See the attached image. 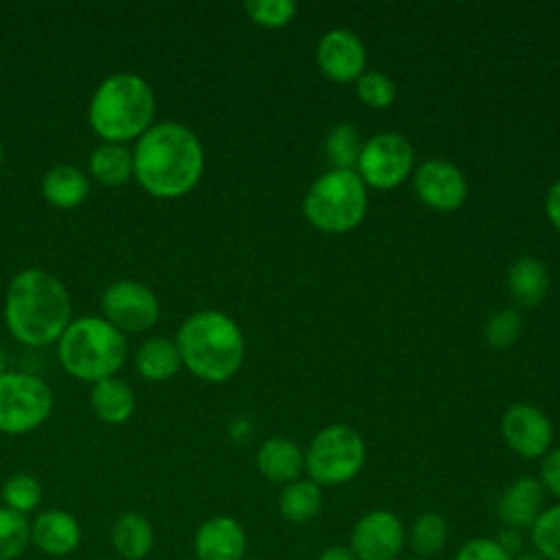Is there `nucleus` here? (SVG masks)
I'll use <instances>...</instances> for the list:
<instances>
[{
  "mask_svg": "<svg viewBox=\"0 0 560 560\" xmlns=\"http://www.w3.org/2000/svg\"><path fill=\"white\" fill-rule=\"evenodd\" d=\"M57 359L66 374L94 385L118 374L127 359V339L101 315H83L57 339Z\"/></svg>",
  "mask_w": 560,
  "mask_h": 560,
  "instance_id": "nucleus-5",
  "label": "nucleus"
},
{
  "mask_svg": "<svg viewBox=\"0 0 560 560\" xmlns=\"http://www.w3.org/2000/svg\"><path fill=\"white\" fill-rule=\"evenodd\" d=\"M317 66L337 83L357 81L365 72V48L352 31L332 28L317 44Z\"/></svg>",
  "mask_w": 560,
  "mask_h": 560,
  "instance_id": "nucleus-14",
  "label": "nucleus"
},
{
  "mask_svg": "<svg viewBox=\"0 0 560 560\" xmlns=\"http://www.w3.org/2000/svg\"><path fill=\"white\" fill-rule=\"evenodd\" d=\"M540 483L545 492L549 490L553 497L560 499V448H553L545 455L540 464Z\"/></svg>",
  "mask_w": 560,
  "mask_h": 560,
  "instance_id": "nucleus-35",
  "label": "nucleus"
},
{
  "mask_svg": "<svg viewBox=\"0 0 560 560\" xmlns=\"http://www.w3.org/2000/svg\"><path fill=\"white\" fill-rule=\"evenodd\" d=\"M521 335V315L514 308H503L494 313L486 326V339L492 348H510Z\"/></svg>",
  "mask_w": 560,
  "mask_h": 560,
  "instance_id": "nucleus-33",
  "label": "nucleus"
},
{
  "mask_svg": "<svg viewBox=\"0 0 560 560\" xmlns=\"http://www.w3.org/2000/svg\"><path fill=\"white\" fill-rule=\"evenodd\" d=\"M508 553L516 556L523 551V538H521V529H514V527H505L499 532V536L494 538Z\"/></svg>",
  "mask_w": 560,
  "mask_h": 560,
  "instance_id": "nucleus-36",
  "label": "nucleus"
},
{
  "mask_svg": "<svg viewBox=\"0 0 560 560\" xmlns=\"http://www.w3.org/2000/svg\"><path fill=\"white\" fill-rule=\"evenodd\" d=\"M258 472L273 483H291L304 470L302 448L287 438H269L256 453Z\"/></svg>",
  "mask_w": 560,
  "mask_h": 560,
  "instance_id": "nucleus-19",
  "label": "nucleus"
},
{
  "mask_svg": "<svg viewBox=\"0 0 560 560\" xmlns=\"http://www.w3.org/2000/svg\"><path fill=\"white\" fill-rule=\"evenodd\" d=\"M243 560H260V558H243Z\"/></svg>",
  "mask_w": 560,
  "mask_h": 560,
  "instance_id": "nucleus-42",
  "label": "nucleus"
},
{
  "mask_svg": "<svg viewBox=\"0 0 560 560\" xmlns=\"http://www.w3.org/2000/svg\"><path fill=\"white\" fill-rule=\"evenodd\" d=\"M514 560H545V558L538 556L536 551H521L514 556Z\"/></svg>",
  "mask_w": 560,
  "mask_h": 560,
  "instance_id": "nucleus-39",
  "label": "nucleus"
},
{
  "mask_svg": "<svg viewBox=\"0 0 560 560\" xmlns=\"http://www.w3.org/2000/svg\"><path fill=\"white\" fill-rule=\"evenodd\" d=\"M448 540V525L444 516L438 512H424L420 514L413 523L411 529L407 532V545L413 551V558L427 560L438 556Z\"/></svg>",
  "mask_w": 560,
  "mask_h": 560,
  "instance_id": "nucleus-26",
  "label": "nucleus"
},
{
  "mask_svg": "<svg viewBox=\"0 0 560 560\" xmlns=\"http://www.w3.org/2000/svg\"><path fill=\"white\" fill-rule=\"evenodd\" d=\"M317 560H357V558L348 545H330L317 556Z\"/></svg>",
  "mask_w": 560,
  "mask_h": 560,
  "instance_id": "nucleus-38",
  "label": "nucleus"
},
{
  "mask_svg": "<svg viewBox=\"0 0 560 560\" xmlns=\"http://www.w3.org/2000/svg\"><path fill=\"white\" fill-rule=\"evenodd\" d=\"M90 182L88 175L72 164H57L42 177L44 199L59 210H72L88 199Z\"/></svg>",
  "mask_w": 560,
  "mask_h": 560,
  "instance_id": "nucleus-21",
  "label": "nucleus"
},
{
  "mask_svg": "<svg viewBox=\"0 0 560 560\" xmlns=\"http://www.w3.org/2000/svg\"><path fill=\"white\" fill-rule=\"evenodd\" d=\"M70 322L72 298L57 276L26 267L9 280L4 293V326L15 341L28 348L57 343Z\"/></svg>",
  "mask_w": 560,
  "mask_h": 560,
  "instance_id": "nucleus-2",
  "label": "nucleus"
},
{
  "mask_svg": "<svg viewBox=\"0 0 560 560\" xmlns=\"http://www.w3.org/2000/svg\"><path fill=\"white\" fill-rule=\"evenodd\" d=\"M405 560H420V558H405Z\"/></svg>",
  "mask_w": 560,
  "mask_h": 560,
  "instance_id": "nucleus-43",
  "label": "nucleus"
},
{
  "mask_svg": "<svg viewBox=\"0 0 560 560\" xmlns=\"http://www.w3.org/2000/svg\"><path fill=\"white\" fill-rule=\"evenodd\" d=\"M2 158H4V147H2V140H0V166H2Z\"/></svg>",
  "mask_w": 560,
  "mask_h": 560,
  "instance_id": "nucleus-41",
  "label": "nucleus"
},
{
  "mask_svg": "<svg viewBox=\"0 0 560 560\" xmlns=\"http://www.w3.org/2000/svg\"><path fill=\"white\" fill-rule=\"evenodd\" d=\"M245 11L254 24L280 28L295 18L298 4L293 0H247Z\"/></svg>",
  "mask_w": 560,
  "mask_h": 560,
  "instance_id": "nucleus-31",
  "label": "nucleus"
},
{
  "mask_svg": "<svg viewBox=\"0 0 560 560\" xmlns=\"http://www.w3.org/2000/svg\"><path fill=\"white\" fill-rule=\"evenodd\" d=\"M2 505L28 516L33 514L42 503V483L31 472H13L7 477V481L0 488Z\"/></svg>",
  "mask_w": 560,
  "mask_h": 560,
  "instance_id": "nucleus-27",
  "label": "nucleus"
},
{
  "mask_svg": "<svg viewBox=\"0 0 560 560\" xmlns=\"http://www.w3.org/2000/svg\"><path fill=\"white\" fill-rule=\"evenodd\" d=\"M50 385L31 372L7 370L0 374V433L26 435L52 413Z\"/></svg>",
  "mask_w": 560,
  "mask_h": 560,
  "instance_id": "nucleus-8",
  "label": "nucleus"
},
{
  "mask_svg": "<svg viewBox=\"0 0 560 560\" xmlns=\"http://www.w3.org/2000/svg\"><path fill=\"white\" fill-rule=\"evenodd\" d=\"M192 551L197 560H243L247 551V534L234 516L217 514L197 527Z\"/></svg>",
  "mask_w": 560,
  "mask_h": 560,
  "instance_id": "nucleus-15",
  "label": "nucleus"
},
{
  "mask_svg": "<svg viewBox=\"0 0 560 560\" xmlns=\"http://www.w3.org/2000/svg\"><path fill=\"white\" fill-rule=\"evenodd\" d=\"M175 346L182 368L206 383H223L232 378L245 354V339L238 324L221 311H197L188 315L177 332Z\"/></svg>",
  "mask_w": 560,
  "mask_h": 560,
  "instance_id": "nucleus-3",
  "label": "nucleus"
},
{
  "mask_svg": "<svg viewBox=\"0 0 560 560\" xmlns=\"http://www.w3.org/2000/svg\"><path fill=\"white\" fill-rule=\"evenodd\" d=\"M368 210V192L357 171L332 168L313 182L304 197V214L313 228L328 234L354 230Z\"/></svg>",
  "mask_w": 560,
  "mask_h": 560,
  "instance_id": "nucleus-6",
  "label": "nucleus"
},
{
  "mask_svg": "<svg viewBox=\"0 0 560 560\" xmlns=\"http://www.w3.org/2000/svg\"><path fill=\"white\" fill-rule=\"evenodd\" d=\"M31 545L48 558H68L81 545V525L68 510H42L31 521Z\"/></svg>",
  "mask_w": 560,
  "mask_h": 560,
  "instance_id": "nucleus-16",
  "label": "nucleus"
},
{
  "mask_svg": "<svg viewBox=\"0 0 560 560\" xmlns=\"http://www.w3.org/2000/svg\"><path fill=\"white\" fill-rule=\"evenodd\" d=\"M357 94L368 107L385 109L396 98V85L387 74L378 70H368L357 79Z\"/></svg>",
  "mask_w": 560,
  "mask_h": 560,
  "instance_id": "nucleus-32",
  "label": "nucleus"
},
{
  "mask_svg": "<svg viewBox=\"0 0 560 560\" xmlns=\"http://www.w3.org/2000/svg\"><path fill=\"white\" fill-rule=\"evenodd\" d=\"M529 542L545 560H560V503L542 508L529 527Z\"/></svg>",
  "mask_w": 560,
  "mask_h": 560,
  "instance_id": "nucleus-29",
  "label": "nucleus"
},
{
  "mask_svg": "<svg viewBox=\"0 0 560 560\" xmlns=\"http://www.w3.org/2000/svg\"><path fill=\"white\" fill-rule=\"evenodd\" d=\"M101 317L122 335L144 332L160 319V300L147 284L120 278L103 289Z\"/></svg>",
  "mask_w": 560,
  "mask_h": 560,
  "instance_id": "nucleus-9",
  "label": "nucleus"
},
{
  "mask_svg": "<svg viewBox=\"0 0 560 560\" xmlns=\"http://www.w3.org/2000/svg\"><path fill=\"white\" fill-rule=\"evenodd\" d=\"M322 505H324L322 486H317L311 479H295L287 483L278 499L280 516L295 525H304L317 518L322 512Z\"/></svg>",
  "mask_w": 560,
  "mask_h": 560,
  "instance_id": "nucleus-24",
  "label": "nucleus"
},
{
  "mask_svg": "<svg viewBox=\"0 0 560 560\" xmlns=\"http://www.w3.org/2000/svg\"><path fill=\"white\" fill-rule=\"evenodd\" d=\"M545 488L536 477H521L512 481L497 501V514L505 527L529 529L542 512Z\"/></svg>",
  "mask_w": 560,
  "mask_h": 560,
  "instance_id": "nucleus-17",
  "label": "nucleus"
},
{
  "mask_svg": "<svg viewBox=\"0 0 560 560\" xmlns=\"http://www.w3.org/2000/svg\"><path fill=\"white\" fill-rule=\"evenodd\" d=\"M109 542L120 560H144L155 547V529L144 514L127 510L112 521Z\"/></svg>",
  "mask_w": 560,
  "mask_h": 560,
  "instance_id": "nucleus-18",
  "label": "nucleus"
},
{
  "mask_svg": "<svg viewBox=\"0 0 560 560\" xmlns=\"http://www.w3.org/2000/svg\"><path fill=\"white\" fill-rule=\"evenodd\" d=\"M365 462V444L359 431L348 424L322 429L304 453L308 479L317 486H341L354 479Z\"/></svg>",
  "mask_w": 560,
  "mask_h": 560,
  "instance_id": "nucleus-7",
  "label": "nucleus"
},
{
  "mask_svg": "<svg viewBox=\"0 0 560 560\" xmlns=\"http://www.w3.org/2000/svg\"><path fill=\"white\" fill-rule=\"evenodd\" d=\"M413 166V149L409 140L400 133L385 131L376 133L363 142L357 175L363 184L387 190L402 184Z\"/></svg>",
  "mask_w": 560,
  "mask_h": 560,
  "instance_id": "nucleus-10",
  "label": "nucleus"
},
{
  "mask_svg": "<svg viewBox=\"0 0 560 560\" xmlns=\"http://www.w3.org/2000/svg\"><path fill=\"white\" fill-rule=\"evenodd\" d=\"M90 407L101 422L125 424L136 411V394L127 381L109 376L90 387Z\"/></svg>",
  "mask_w": 560,
  "mask_h": 560,
  "instance_id": "nucleus-20",
  "label": "nucleus"
},
{
  "mask_svg": "<svg viewBox=\"0 0 560 560\" xmlns=\"http://www.w3.org/2000/svg\"><path fill=\"white\" fill-rule=\"evenodd\" d=\"M31 547V521L0 505V560H18Z\"/></svg>",
  "mask_w": 560,
  "mask_h": 560,
  "instance_id": "nucleus-28",
  "label": "nucleus"
},
{
  "mask_svg": "<svg viewBox=\"0 0 560 560\" xmlns=\"http://www.w3.org/2000/svg\"><path fill=\"white\" fill-rule=\"evenodd\" d=\"M501 433L505 444L525 459L547 455L553 440V427L549 418L540 409L523 402H516L505 411L501 420Z\"/></svg>",
  "mask_w": 560,
  "mask_h": 560,
  "instance_id": "nucleus-12",
  "label": "nucleus"
},
{
  "mask_svg": "<svg viewBox=\"0 0 560 560\" xmlns=\"http://www.w3.org/2000/svg\"><path fill=\"white\" fill-rule=\"evenodd\" d=\"M7 372V354H4V350L0 348V374H4Z\"/></svg>",
  "mask_w": 560,
  "mask_h": 560,
  "instance_id": "nucleus-40",
  "label": "nucleus"
},
{
  "mask_svg": "<svg viewBox=\"0 0 560 560\" xmlns=\"http://www.w3.org/2000/svg\"><path fill=\"white\" fill-rule=\"evenodd\" d=\"M418 197L433 210H457L468 192L464 173L446 160H429L418 166L413 175Z\"/></svg>",
  "mask_w": 560,
  "mask_h": 560,
  "instance_id": "nucleus-13",
  "label": "nucleus"
},
{
  "mask_svg": "<svg viewBox=\"0 0 560 560\" xmlns=\"http://www.w3.org/2000/svg\"><path fill=\"white\" fill-rule=\"evenodd\" d=\"M155 118V94L136 72L105 77L88 105V125L103 142H136Z\"/></svg>",
  "mask_w": 560,
  "mask_h": 560,
  "instance_id": "nucleus-4",
  "label": "nucleus"
},
{
  "mask_svg": "<svg viewBox=\"0 0 560 560\" xmlns=\"http://www.w3.org/2000/svg\"><path fill=\"white\" fill-rule=\"evenodd\" d=\"M453 560H514L494 538H470L464 542Z\"/></svg>",
  "mask_w": 560,
  "mask_h": 560,
  "instance_id": "nucleus-34",
  "label": "nucleus"
},
{
  "mask_svg": "<svg viewBox=\"0 0 560 560\" xmlns=\"http://www.w3.org/2000/svg\"><path fill=\"white\" fill-rule=\"evenodd\" d=\"M547 287H549L547 269L538 258L525 256L512 262L508 271V289H510V295L516 300V304L527 308L540 304L547 293Z\"/></svg>",
  "mask_w": 560,
  "mask_h": 560,
  "instance_id": "nucleus-25",
  "label": "nucleus"
},
{
  "mask_svg": "<svg viewBox=\"0 0 560 560\" xmlns=\"http://www.w3.org/2000/svg\"><path fill=\"white\" fill-rule=\"evenodd\" d=\"M363 149V140L357 127L343 122L337 125L328 138H326V153L332 162L335 168H343V171H354L359 155Z\"/></svg>",
  "mask_w": 560,
  "mask_h": 560,
  "instance_id": "nucleus-30",
  "label": "nucleus"
},
{
  "mask_svg": "<svg viewBox=\"0 0 560 560\" xmlns=\"http://www.w3.org/2000/svg\"><path fill=\"white\" fill-rule=\"evenodd\" d=\"M545 212L549 217V221L553 223V228L560 230V179L549 188L547 199H545Z\"/></svg>",
  "mask_w": 560,
  "mask_h": 560,
  "instance_id": "nucleus-37",
  "label": "nucleus"
},
{
  "mask_svg": "<svg viewBox=\"0 0 560 560\" xmlns=\"http://www.w3.org/2000/svg\"><path fill=\"white\" fill-rule=\"evenodd\" d=\"M133 179L155 199L188 195L203 173V147L182 122H153L131 149Z\"/></svg>",
  "mask_w": 560,
  "mask_h": 560,
  "instance_id": "nucleus-1",
  "label": "nucleus"
},
{
  "mask_svg": "<svg viewBox=\"0 0 560 560\" xmlns=\"http://www.w3.org/2000/svg\"><path fill=\"white\" fill-rule=\"evenodd\" d=\"M407 545L402 521L389 510L365 512L350 532V551L357 560H398Z\"/></svg>",
  "mask_w": 560,
  "mask_h": 560,
  "instance_id": "nucleus-11",
  "label": "nucleus"
},
{
  "mask_svg": "<svg viewBox=\"0 0 560 560\" xmlns=\"http://www.w3.org/2000/svg\"><path fill=\"white\" fill-rule=\"evenodd\" d=\"M133 368L144 381L162 383L179 372L182 357L173 339L149 337L138 346L133 354Z\"/></svg>",
  "mask_w": 560,
  "mask_h": 560,
  "instance_id": "nucleus-22",
  "label": "nucleus"
},
{
  "mask_svg": "<svg viewBox=\"0 0 560 560\" xmlns=\"http://www.w3.org/2000/svg\"><path fill=\"white\" fill-rule=\"evenodd\" d=\"M92 179L103 186H122L133 179V158L127 144L101 142L88 158Z\"/></svg>",
  "mask_w": 560,
  "mask_h": 560,
  "instance_id": "nucleus-23",
  "label": "nucleus"
}]
</instances>
